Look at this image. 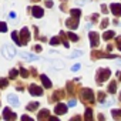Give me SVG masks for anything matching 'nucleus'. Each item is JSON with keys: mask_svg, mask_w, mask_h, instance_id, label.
Returning <instances> with one entry per match:
<instances>
[{"mask_svg": "<svg viewBox=\"0 0 121 121\" xmlns=\"http://www.w3.org/2000/svg\"><path fill=\"white\" fill-rule=\"evenodd\" d=\"M111 76V70L110 69H98L97 74H95V80L98 84H103L104 81H107Z\"/></svg>", "mask_w": 121, "mask_h": 121, "instance_id": "f257e3e1", "label": "nucleus"}, {"mask_svg": "<svg viewBox=\"0 0 121 121\" xmlns=\"http://www.w3.org/2000/svg\"><path fill=\"white\" fill-rule=\"evenodd\" d=\"M80 97L83 98V101H84L86 104L94 103V93H93L91 88H83V90L80 91Z\"/></svg>", "mask_w": 121, "mask_h": 121, "instance_id": "f03ea898", "label": "nucleus"}, {"mask_svg": "<svg viewBox=\"0 0 121 121\" xmlns=\"http://www.w3.org/2000/svg\"><path fill=\"white\" fill-rule=\"evenodd\" d=\"M2 53H3V56H4L6 58H13V57L16 56V50H14V47L10 46V44H4V46L2 47Z\"/></svg>", "mask_w": 121, "mask_h": 121, "instance_id": "7ed1b4c3", "label": "nucleus"}, {"mask_svg": "<svg viewBox=\"0 0 121 121\" xmlns=\"http://www.w3.org/2000/svg\"><path fill=\"white\" fill-rule=\"evenodd\" d=\"M20 41H22V44H27L29 43V40H30V31H29V29L27 27H23L22 30H20Z\"/></svg>", "mask_w": 121, "mask_h": 121, "instance_id": "20e7f679", "label": "nucleus"}, {"mask_svg": "<svg viewBox=\"0 0 121 121\" xmlns=\"http://www.w3.org/2000/svg\"><path fill=\"white\" fill-rule=\"evenodd\" d=\"M117 58V56H114V54H105V53H103V51H93L91 53V58H94V60H97V58Z\"/></svg>", "mask_w": 121, "mask_h": 121, "instance_id": "39448f33", "label": "nucleus"}, {"mask_svg": "<svg viewBox=\"0 0 121 121\" xmlns=\"http://www.w3.org/2000/svg\"><path fill=\"white\" fill-rule=\"evenodd\" d=\"M88 37H90V44H91V47H97V46L100 44V37H98V33H95V31H90Z\"/></svg>", "mask_w": 121, "mask_h": 121, "instance_id": "423d86ee", "label": "nucleus"}, {"mask_svg": "<svg viewBox=\"0 0 121 121\" xmlns=\"http://www.w3.org/2000/svg\"><path fill=\"white\" fill-rule=\"evenodd\" d=\"M29 91L31 95H43V88L39 87L37 84H30L29 86Z\"/></svg>", "mask_w": 121, "mask_h": 121, "instance_id": "0eeeda50", "label": "nucleus"}, {"mask_svg": "<svg viewBox=\"0 0 121 121\" xmlns=\"http://www.w3.org/2000/svg\"><path fill=\"white\" fill-rule=\"evenodd\" d=\"M66 26H67L70 30H76V29L78 27V19H77V17L67 19V20H66Z\"/></svg>", "mask_w": 121, "mask_h": 121, "instance_id": "6e6552de", "label": "nucleus"}, {"mask_svg": "<svg viewBox=\"0 0 121 121\" xmlns=\"http://www.w3.org/2000/svg\"><path fill=\"white\" fill-rule=\"evenodd\" d=\"M54 112H56L57 115H63V114H66V112H67V105H64V104H61V103H58V104L56 105V108H54Z\"/></svg>", "mask_w": 121, "mask_h": 121, "instance_id": "1a4fd4ad", "label": "nucleus"}, {"mask_svg": "<svg viewBox=\"0 0 121 121\" xmlns=\"http://www.w3.org/2000/svg\"><path fill=\"white\" fill-rule=\"evenodd\" d=\"M31 14H33L36 19H40V17L44 16V10H43L41 7H39V6H34V7H31Z\"/></svg>", "mask_w": 121, "mask_h": 121, "instance_id": "9d476101", "label": "nucleus"}, {"mask_svg": "<svg viewBox=\"0 0 121 121\" xmlns=\"http://www.w3.org/2000/svg\"><path fill=\"white\" fill-rule=\"evenodd\" d=\"M20 56H22L23 60H27V61H37V60H39V56L31 54V53H22Z\"/></svg>", "mask_w": 121, "mask_h": 121, "instance_id": "9b49d317", "label": "nucleus"}, {"mask_svg": "<svg viewBox=\"0 0 121 121\" xmlns=\"http://www.w3.org/2000/svg\"><path fill=\"white\" fill-rule=\"evenodd\" d=\"M110 10H111V13L112 14H115V16H121V4H118V3H112L111 6H110Z\"/></svg>", "mask_w": 121, "mask_h": 121, "instance_id": "f8f14e48", "label": "nucleus"}, {"mask_svg": "<svg viewBox=\"0 0 121 121\" xmlns=\"http://www.w3.org/2000/svg\"><path fill=\"white\" fill-rule=\"evenodd\" d=\"M3 118L4 120H16V114L10 111V108H4L3 110Z\"/></svg>", "mask_w": 121, "mask_h": 121, "instance_id": "ddd939ff", "label": "nucleus"}, {"mask_svg": "<svg viewBox=\"0 0 121 121\" xmlns=\"http://www.w3.org/2000/svg\"><path fill=\"white\" fill-rule=\"evenodd\" d=\"M7 100H9V103H10L12 105H14V107H19V104H20V101H19L17 95H14V94H9Z\"/></svg>", "mask_w": 121, "mask_h": 121, "instance_id": "4468645a", "label": "nucleus"}, {"mask_svg": "<svg viewBox=\"0 0 121 121\" xmlns=\"http://www.w3.org/2000/svg\"><path fill=\"white\" fill-rule=\"evenodd\" d=\"M40 78H41V83H43V86L46 87V88H51V81L48 80V77L47 76H40Z\"/></svg>", "mask_w": 121, "mask_h": 121, "instance_id": "2eb2a0df", "label": "nucleus"}, {"mask_svg": "<svg viewBox=\"0 0 121 121\" xmlns=\"http://www.w3.org/2000/svg\"><path fill=\"white\" fill-rule=\"evenodd\" d=\"M50 117V112H48V110H41L39 114H37V120H44V118H48Z\"/></svg>", "mask_w": 121, "mask_h": 121, "instance_id": "dca6fc26", "label": "nucleus"}, {"mask_svg": "<svg viewBox=\"0 0 121 121\" xmlns=\"http://www.w3.org/2000/svg\"><path fill=\"white\" fill-rule=\"evenodd\" d=\"M114 36H115V31H114V30H108V31H105V33L103 34V39H104V40L107 41V40H110V39H112Z\"/></svg>", "mask_w": 121, "mask_h": 121, "instance_id": "f3484780", "label": "nucleus"}, {"mask_svg": "<svg viewBox=\"0 0 121 121\" xmlns=\"http://www.w3.org/2000/svg\"><path fill=\"white\" fill-rule=\"evenodd\" d=\"M29 111H36L37 108H39V103L37 101H31V103H29L27 104V107H26Z\"/></svg>", "mask_w": 121, "mask_h": 121, "instance_id": "a211bd4d", "label": "nucleus"}, {"mask_svg": "<svg viewBox=\"0 0 121 121\" xmlns=\"http://www.w3.org/2000/svg\"><path fill=\"white\" fill-rule=\"evenodd\" d=\"M64 97V91L63 90H57L54 94H53V100H61Z\"/></svg>", "mask_w": 121, "mask_h": 121, "instance_id": "6ab92c4d", "label": "nucleus"}, {"mask_svg": "<svg viewBox=\"0 0 121 121\" xmlns=\"http://www.w3.org/2000/svg\"><path fill=\"white\" fill-rule=\"evenodd\" d=\"M115 91H117V81L114 80V81H111L110 86H108V93H110V94H114Z\"/></svg>", "mask_w": 121, "mask_h": 121, "instance_id": "aec40b11", "label": "nucleus"}, {"mask_svg": "<svg viewBox=\"0 0 121 121\" xmlns=\"http://www.w3.org/2000/svg\"><path fill=\"white\" fill-rule=\"evenodd\" d=\"M70 14H71L73 17L80 19V16H81V10H80V9H71V10H70Z\"/></svg>", "mask_w": 121, "mask_h": 121, "instance_id": "412c9836", "label": "nucleus"}, {"mask_svg": "<svg viewBox=\"0 0 121 121\" xmlns=\"http://www.w3.org/2000/svg\"><path fill=\"white\" fill-rule=\"evenodd\" d=\"M12 40L17 44V46H22V41H20V39H19V34L16 33V31H13L12 33Z\"/></svg>", "mask_w": 121, "mask_h": 121, "instance_id": "4be33fe9", "label": "nucleus"}, {"mask_svg": "<svg viewBox=\"0 0 121 121\" xmlns=\"http://www.w3.org/2000/svg\"><path fill=\"white\" fill-rule=\"evenodd\" d=\"M111 115L114 117V118H121V108H114V110H111Z\"/></svg>", "mask_w": 121, "mask_h": 121, "instance_id": "5701e85b", "label": "nucleus"}, {"mask_svg": "<svg viewBox=\"0 0 121 121\" xmlns=\"http://www.w3.org/2000/svg\"><path fill=\"white\" fill-rule=\"evenodd\" d=\"M67 37H69L70 40H73V41H78V40H80V37H78L77 34L71 33V31H69V33H67Z\"/></svg>", "mask_w": 121, "mask_h": 121, "instance_id": "b1692460", "label": "nucleus"}, {"mask_svg": "<svg viewBox=\"0 0 121 121\" xmlns=\"http://www.w3.org/2000/svg\"><path fill=\"white\" fill-rule=\"evenodd\" d=\"M105 100H107V94H105V93H103V91H100V93H98V101L103 104Z\"/></svg>", "mask_w": 121, "mask_h": 121, "instance_id": "393cba45", "label": "nucleus"}, {"mask_svg": "<svg viewBox=\"0 0 121 121\" xmlns=\"http://www.w3.org/2000/svg\"><path fill=\"white\" fill-rule=\"evenodd\" d=\"M91 118H93V110H91V108H87V110H86L84 120H91Z\"/></svg>", "mask_w": 121, "mask_h": 121, "instance_id": "a878e982", "label": "nucleus"}, {"mask_svg": "<svg viewBox=\"0 0 121 121\" xmlns=\"http://www.w3.org/2000/svg\"><path fill=\"white\" fill-rule=\"evenodd\" d=\"M80 56H83V51H81V50H76V51L71 53L69 57H70V58H76V57H80Z\"/></svg>", "mask_w": 121, "mask_h": 121, "instance_id": "bb28decb", "label": "nucleus"}, {"mask_svg": "<svg viewBox=\"0 0 121 121\" xmlns=\"http://www.w3.org/2000/svg\"><path fill=\"white\" fill-rule=\"evenodd\" d=\"M20 74H22V77H23V78H27V77H30V73H29V71H27L24 67H22V69H20Z\"/></svg>", "mask_w": 121, "mask_h": 121, "instance_id": "cd10ccee", "label": "nucleus"}, {"mask_svg": "<svg viewBox=\"0 0 121 121\" xmlns=\"http://www.w3.org/2000/svg\"><path fill=\"white\" fill-rule=\"evenodd\" d=\"M60 41H61V40H60V39L56 36V37H51V40H50V44H51V46H57V44H60Z\"/></svg>", "mask_w": 121, "mask_h": 121, "instance_id": "c85d7f7f", "label": "nucleus"}, {"mask_svg": "<svg viewBox=\"0 0 121 121\" xmlns=\"http://www.w3.org/2000/svg\"><path fill=\"white\" fill-rule=\"evenodd\" d=\"M17 74H19V71H17V70H14V69H13V70H10V73H9V77H10V78H12V80H14V78H16V77H17Z\"/></svg>", "mask_w": 121, "mask_h": 121, "instance_id": "c756f323", "label": "nucleus"}, {"mask_svg": "<svg viewBox=\"0 0 121 121\" xmlns=\"http://www.w3.org/2000/svg\"><path fill=\"white\" fill-rule=\"evenodd\" d=\"M6 31H7V24L0 22V33H6Z\"/></svg>", "mask_w": 121, "mask_h": 121, "instance_id": "7c9ffc66", "label": "nucleus"}, {"mask_svg": "<svg viewBox=\"0 0 121 121\" xmlns=\"http://www.w3.org/2000/svg\"><path fill=\"white\" fill-rule=\"evenodd\" d=\"M7 83H9V81H7L6 78H0V88H6V87H7Z\"/></svg>", "mask_w": 121, "mask_h": 121, "instance_id": "2f4dec72", "label": "nucleus"}, {"mask_svg": "<svg viewBox=\"0 0 121 121\" xmlns=\"http://www.w3.org/2000/svg\"><path fill=\"white\" fill-rule=\"evenodd\" d=\"M115 46H117V48L121 51V36L117 37V40H115Z\"/></svg>", "mask_w": 121, "mask_h": 121, "instance_id": "473e14b6", "label": "nucleus"}, {"mask_svg": "<svg viewBox=\"0 0 121 121\" xmlns=\"http://www.w3.org/2000/svg\"><path fill=\"white\" fill-rule=\"evenodd\" d=\"M100 26H101V29H107V26H108V20H107V19H104V20L101 22V24H100Z\"/></svg>", "mask_w": 121, "mask_h": 121, "instance_id": "72a5a7b5", "label": "nucleus"}, {"mask_svg": "<svg viewBox=\"0 0 121 121\" xmlns=\"http://www.w3.org/2000/svg\"><path fill=\"white\" fill-rule=\"evenodd\" d=\"M60 36H61V37H63V39H64V37H66V34H64V33H63V31H61V33H60ZM63 44H64V47H70V44H69V43H67V41H66V40H63Z\"/></svg>", "mask_w": 121, "mask_h": 121, "instance_id": "f704fd0d", "label": "nucleus"}, {"mask_svg": "<svg viewBox=\"0 0 121 121\" xmlns=\"http://www.w3.org/2000/svg\"><path fill=\"white\" fill-rule=\"evenodd\" d=\"M80 67H81V64H78V63H77V64H74V66L71 67V71H78V70H80Z\"/></svg>", "mask_w": 121, "mask_h": 121, "instance_id": "c9c22d12", "label": "nucleus"}, {"mask_svg": "<svg viewBox=\"0 0 121 121\" xmlns=\"http://www.w3.org/2000/svg\"><path fill=\"white\" fill-rule=\"evenodd\" d=\"M101 12H103L104 14H107V13H108V9H107V6H104V4H103V6H101Z\"/></svg>", "mask_w": 121, "mask_h": 121, "instance_id": "e433bc0d", "label": "nucleus"}, {"mask_svg": "<svg viewBox=\"0 0 121 121\" xmlns=\"http://www.w3.org/2000/svg\"><path fill=\"white\" fill-rule=\"evenodd\" d=\"M76 104H77V101H76V100H70V101H69V107H74Z\"/></svg>", "mask_w": 121, "mask_h": 121, "instance_id": "4c0bfd02", "label": "nucleus"}, {"mask_svg": "<svg viewBox=\"0 0 121 121\" xmlns=\"http://www.w3.org/2000/svg\"><path fill=\"white\" fill-rule=\"evenodd\" d=\"M34 51H41V46H40V44L34 46Z\"/></svg>", "mask_w": 121, "mask_h": 121, "instance_id": "58836bf2", "label": "nucleus"}, {"mask_svg": "<svg viewBox=\"0 0 121 121\" xmlns=\"http://www.w3.org/2000/svg\"><path fill=\"white\" fill-rule=\"evenodd\" d=\"M46 6H47V7H51V6H53V2H51V0H48V2L46 0Z\"/></svg>", "mask_w": 121, "mask_h": 121, "instance_id": "ea45409f", "label": "nucleus"}, {"mask_svg": "<svg viewBox=\"0 0 121 121\" xmlns=\"http://www.w3.org/2000/svg\"><path fill=\"white\" fill-rule=\"evenodd\" d=\"M9 16H10V19H16V13H14V12H10Z\"/></svg>", "mask_w": 121, "mask_h": 121, "instance_id": "a19ab883", "label": "nucleus"}, {"mask_svg": "<svg viewBox=\"0 0 121 121\" xmlns=\"http://www.w3.org/2000/svg\"><path fill=\"white\" fill-rule=\"evenodd\" d=\"M97 17H98V14H97V13H94V14H93V17H91V19H93V22H94V23H95V22H97Z\"/></svg>", "mask_w": 121, "mask_h": 121, "instance_id": "79ce46f5", "label": "nucleus"}, {"mask_svg": "<svg viewBox=\"0 0 121 121\" xmlns=\"http://www.w3.org/2000/svg\"><path fill=\"white\" fill-rule=\"evenodd\" d=\"M22 120L24 121V120H33V118H31V117H29V115H23V117H22Z\"/></svg>", "mask_w": 121, "mask_h": 121, "instance_id": "37998d69", "label": "nucleus"}, {"mask_svg": "<svg viewBox=\"0 0 121 121\" xmlns=\"http://www.w3.org/2000/svg\"><path fill=\"white\" fill-rule=\"evenodd\" d=\"M30 71H31V74H33V76H34V77H36V76H37V71H36V69H31V70H30Z\"/></svg>", "mask_w": 121, "mask_h": 121, "instance_id": "c03bdc74", "label": "nucleus"}, {"mask_svg": "<svg viewBox=\"0 0 121 121\" xmlns=\"http://www.w3.org/2000/svg\"><path fill=\"white\" fill-rule=\"evenodd\" d=\"M98 120H105V117L103 114H98Z\"/></svg>", "mask_w": 121, "mask_h": 121, "instance_id": "a18cd8bd", "label": "nucleus"}, {"mask_svg": "<svg viewBox=\"0 0 121 121\" xmlns=\"http://www.w3.org/2000/svg\"><path fill=\"white\" fill-rule=\"evenodd\" d=\"M107 50H108V51H111V50H112V44H110V46H107Z\"/></svg>", "mask_w": 121, "mask_h": 121, "instance_id": "49530a36", "label": "nucleus"}, {"mask_svg": "<svg viewBox=\"0 0 121 121\" xmlns=\"http://www.w3.org/2000/svg\"><path fill=\"white\" fill-rule=\"evenodd\" d=\"M17 90H19V91H22V90H23V86H22V84H19V86H17Z\"/></svg>", "mask_w": 121, "mask_h": 121, "instance_id": "de8ad7c7", "label": "nucleus"}, {"mask_svg": "<svg viewBox=\"0 0 121 121\" xmlns=\"http://www.w3.org/2000/svg\"><path fill=\"white\" fill-rule=\"evenodd\" d=\"M117 76H118V80L121 81V71H118V73H117Z\"/></svg>", "mask_w": 121, "mask_h": 121, "instance_id": "09e8293b", "label": "nucleus"}, {"mask_svg": "<svg viewBox=\"0 0 121 121\" xmlns=\"http://www.w3.org/2000/svg\"><path fill=\"white\" fill-rule=\"evenodd\" d=\"M120 100H121V93H120Z\"/></svg>", "mask_w": 121, "mask_h": 121, "instance_id": "8fccbe9b", "label": "nucleus"}, {"mask_svg": "<svg viewBox=\"0 0 121 121\" xmlns=\"http://www.w3.org/2000/svg\"><path fill=\"white\" fill-rule=\"evenodd\" d=\"M33 2H39V0H33Z\"/></svg>", "mask_w": 121, "mask_h": 121, "instance_id": "3c124183", "label": "nucleus"}]
</instances>
